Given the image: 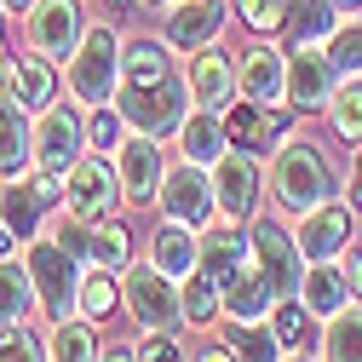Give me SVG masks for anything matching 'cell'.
<instances>
[{
  "instance_id": "4dcf8cb0",
  "label": "cell",
  "mask_w": 362,
  "mask_h": 362,
  "mask_svg": "<svg viewBox=\"0 0 362 362\" xmlns=\"http://www.w3.org/2000/svg\"><path fill=\"white\" fill-rule=\"evenodd\" d=\"M35 305V282H29V264L23 259H0V328L23 322Z\"/></svg>"
},
{
  "instance_id": "603a6c76",
  "label": "cell",
  "mask_w": 362,
  "mask_h": 362,
  "mask_svg": "<svg viewBox=\"0 0 362 362\" xmlns=\"http://www.w3.org/2000/svg\"><path fill=\"white\" fill-rule=\"evenodd\" d=\"M299 299L310 316H334L345 310L351 299V282H345V264L339 259H322V264H305V282H299Z\"/></svg>"
},
{
  "instance_id": "ffe728a7",
  "label": "cell",
  "mask_w": 362,
  "mask_h": 362,
  "mask_svg": "<svg viewBox=\"0 0 362 362\" xmlns=\"http://www.w3.org/2000/svg\"><path fill=\"white\" fill-rule=\"evenodd\" d=\"M293 127V110H276L270 115L264 104H242V110H224V132H230V144L236 150H270L276 144V132H288Z\"/></svg>"
},
{
  "instance_id": "ac0fdd59",
  "label": "cell",
  "mask_w": 362,
  "mask_h": 362,
  "mask_svg": "<svg viewBox=\"0 0 362 362\" xmlns=\"http://www.w3.org/2000/svg\"><path fill=\"white\" fill-rule=\"evenodd\" d=\"M185 81H190V104L196 110H230V93H236V64L218 52V40L213 47H202L196 58H190V69H185Z\"/></svg>"
},
{
  "instance_id": "d590c367",
  "label": "cell",
  "mask_w": 362,
  "mask_h": 362,
  "mask_svg": "<svg viewBox=\"0 0 362 362\" xmlns=\"http://www.w3.org/2000/svg\"><path fill=\"white\" fill-rule=\"evenodd\" d=\"M305 322H310V310H305V299H299V293L270 305V328H276L282 351H299V345H305Z\"/></svg>"
},
{
  "instance_id": "44dd1931",
  "label": "cell",
  "mask_w": 362,
  "mask_h": 362,
  "mask_svg": "<svg viewBox=\"0 0 362 362\" xmlns=\"http://www.w3.org/2000/svg\"><path fill=\"white\" fill-rule=\"evenodd\" d=\"M150 264H156V270H167L173 282H185V276H196V270H202V242L190 236V224H178V218H167L161 230L150 236Z\"/></svg>"
},
{
  "instance_id": "5bb4252c",
  "label": "cell",
  "mask_w": 362,
  "mask_h": 362,
  "mask_svg": "<svg viewBox=\"0 0 362 362\" xmlns=\"http://www.w3.org/2000/svg\"><path fill=\"white\" fill-rule=\"evenodd\" d=\"M334 75H339V69H334V58H328L322 47H293V58H288V104L305 110V115L328 110Z\"/></svg>"
},
{
  "instance_id": "bcb514c9",
  "label": "cell",
  "mask_w": 362,
  "mask_h": 362,
  "mask_svg": "<svg viewBox=\"0 0 362 362\" xmlns=\"http://www.w3.org/2000/svg\"><path fill=\"white\" fill-rule=\"evenodd\" d=\"M328 6H334V12H339V18H351V12H356V6H362V0H328Z\"/></svg>"
},
{
  "instance_id": "b9f144b4",
  "label": "cell",
  "mask_w": 362,
  "mask_h": 362,
  "mask_svg": "<svg viewBox=\"0 0 362 362\" xmlns=\"http://www.w3.org/2000/svg\"><path fill=\"white\" fill-rule=\"evenodd\" d=\"M12 75H18V58L6 52V6H0V93L12 86Z\"/></svg>"
},
{
  "instance_id": "f907efd6",
  "label": "cell",
  "mask_w": 362,
  "mask_h": 362,
  "mask_svg": "<svg viewBox=\"0 0 362 362\" xmlns=\"http://www.w3.org/2000/svg\"><path fill=\"white\" fill-rule=\"evenodd\" d=\"M104 6H110V12H127V6H132V0H104Z\"/></svg>"
},
{
  "instance_id": "e575fe53",
  "label": "cell",
  "mask_w": 362,
  "mask_h": 362,
  "mask_svg": "<svg viewBox=\"0 0 362 362\" xmlns=\"http://www.w3.org/2000/svg\"><path fill=\"white\" fill-rule=\"evenodd\" d=\"M115 293H121L115 270L93 264V270H86V276H81V316H86V322H104V316L115 310Z\"/></svg>"
},
{
  "instance_id": "cb8c5ba5",
  "label": "cell",
  "mask_w": 362,
  "mask_h": 362,
  "mask_svg": "<svg viewBox=\"0 0 362 362\" xmlns=\"http://www.w3.org/2000/svg\"><path fill=\"white\" fill-rule=\"evenodd\" d=\"M339 29V12L328 6V0H288V47H322V40Z\"/></svg>"
},
{
  "instance_id": "c3c4849f",
  "label": "cell",
  "mask_w": 362,
  "mask_h": 362,
  "mask_svg": "<svg viewBox=\"0 0 362 362\" xmlns=\"http://www.w3.org/2000/svg\"><path fill=\"white\" fill-rule=\"evenodd\" d=\"M12 242H18V236L6 230V224H0V259H6V253H12Z\"/></svg>"
},
{
  "instance_id": "7402d4cb",
  "label": "cell",
  "mask_w": 362,
  "mask_h": 362,
  "mask_svg": "<svg viewBox=\"0 0 362 362\" xmlns=\"http://www.w3.org/2000/svg\"><path fill=\"white\" fill-rule=\"evenodd\" d=\"M178 150H185V161H202V167H213L224 150H230L224 115H218V110H190V115H185V127H178Z\"/></svg>"
},
{
  "instance_id": "ab89813d",
  "label": "cell",
  "mask_w": 362,
  "mask_h": 362,
  "mask_svg": "<svg viewBox=\"0 0 362 362\" xmlns=\"http://www.w3.org/2000/svg\"><path fill=\"white\" fill-rule=\"evenodd\" d=\"M121 127H127V121L115 115V104H110V110H93V121H86V144L110 156V150L121 144Z\"/></svg>"
},
{
  "instance_id": "4316f807",
  "label": "cell",
  "mask_w": 362,
  "mask_h": 362,
  "mask_svg": "<svg viewBox=\"0 0 362 362\" xmlns=\"http://www.w3.org/2000/svg\"><path fill=\"white\" fill-rule=\"evenodd\" d=\"M6 93H12L23 110H35V115H40V110L52 104V93H58V81H52V58H40V52L29 58V52H23V58H18V75H12Z\"/></svg>"
},
{
  "instance_id": "9a60e30c",
  "label": "cell",
  "mask_w": 362,
  "mask_h": 362,
  "mask_svg": "<svg viewBox=\"0 0 362 362\" xmlns=\"http://www.w3.org/2000/svg\"><path fill=\"white\" fill-rule=\"evenodd\" d=\"M202 270L218 282V293L230 288L236 276H247V270H253V242H247L242 224H230V218L207 224V236H202Z\"/></svg>"
},
{
  "instance_id": "7a4b0ae2",
  "label": "cell",
  "mask_w": 362,
  "mask_h": 362,
  "mask_svg": "<svg viewBox=\"0 0 362 362\" xmlns=\"http://www.w3.org/2000/svg\"><path fill=\"white\" fill-rule=\"evenodd\" d=\"M270 196H276L282 213H293V218H305L310 207L334 202V167H328V156L316 144H305V139H288L276 150V161H270Z\"/></svg>"
},
{
  "instance_id": "83f0119b",
  "label": "cell",
  "mask_w": 362,
  "mask_h": 362,
  "mask_svg": "<svg viewBox=\"0 0 362 362\" xmlns=\"http://www.w3.org/2000/svg\"><path fill=\"white\" fill-rule=\"evenodd\" d=\"M104 356V345H98V334H93V322H52V334H47V362H98Z\"/></svg>"
},
{
  "instance_id": "277c9868",
  "label": "cell",
  "mask_w": 362,
  "mask_h": 362,
  "mask_svg": "<svg viewBox=\"0 0 362 362\" xmlns=\"http://www.w3.org/2000/svg\"><path fill=\"white\" fill-rule=\"evenodd\" d=\"M115 81H121V35H115V23H86L81 47L69 58V98L86 104V110H110Z\"/></svg>"
},
{
  "instance_id": "d6986e66",
  "label": "cell",
  "mask_w": 362,
  "mask_h": 362,
  "mask_svg": "<svg viewBox=\"0 0 362 362\" xmlns=\"http://www.w3.org/2000/svg\"><path fill=\"white\" fill-rule=\"evenodd\" d=\"M236 93L247 98V104H282L288 98V58L276 52V47H253L242 64H236Z\"/></svg>"
},
{
  "instance_id": "8d00e7d4",
  "label": "cell",
  "mask_w": 362,
  "mask_h": 362,
  "mask_svg": "<svg viewBox=\"0 0 362 362\" xmlns=\"http://www.w3.org/2000/svg\"><path fill=\"white\" fill-rule=\"evenodd\" d=\"M0 362H47V334H35L23 322L0 328Z\"/></svg>"
},
{
  "instance_id": "52a82bcc",
  "label": "cell",
  "mask_w": 362,
  "mask_h": 362,
  "mask_svg": "<svg viewBox=\"0 0 362 362\" xmlns=\"http://www.w3.org/2000/svg\"><path fill=\"white\" fill-rule=\"evenodd\" d=\"M259 185H264V173H259V156L253 150H224L213 161V202H218V218H230V224H247L259 213Z\"/></svg>"
},
{
  "instance_id": "484cf974",
  "label": "cell",
  "mask_w": 362,
  "mask_h": 362,
  "mask_svg": "<svg viewBox=\"0 0 362 362\" xmlns=\"http://www.w3.org/2000/svg\"><path fill=\"white\" fill-rule=\"evenodd\" d=\"M0 224L18 236V242H29V236H40L47 230V202L35 196V185L23 178L18 190H0Z\"/></svg>"
},
{
  "instance_id": "2e32d148",
  "label": "cell",
  "mask_w": 362,
  "mask_h": 362,
  "mask_svg": "<svg viewBox=\"0 0 362 362\" xmlns=\"http://www.w3.org/2000/svg\"><path fill=\"white\" fill-rule=\"evenodd\" d=\"M161 12H167V47H178V52L213 47L218 29H224V6L218 0H167Z\"/></svg>"
},
{
  "instance_id": "ba28073f",
  "label": "cell",
  "mask_w": 362,
  "mask_h": 362,
  "mask_svg": "<svg viewBox=\"0 0 362 362\" xmlns=\"http://www.w3.org/2000/svg\"><path fill=\"white\" fill-rule=\"evenodd\" d=\"M121 293H127L132 322L150 328V334L185 322V310H178V282L167 276V270H156V264H132V270H127V282H121Z\"/></svg>"
},
{
  "instance_id": "f546056e",
  "label": "cell",
  "mask_w": 362,
  "mask_h": 362,
  "mask_svg": "<svg viewBox=\"0 0 362 362\" xmlns=\"http://www.w3.org/2000/svg\"><path fill=\"white\" fill-rule=\"evenodd\" d=\"M270 305H276V293H270V282L259 270H247V276H236L224 288V316L230 322H259V316H270Z\"/></svg>"
},
{
  "instance_id": "6da1fadb",
  "label": "cell",
  "mask_w": 362,
  "mask_h": 362,
  "mask_svg": "<svg viewBox=\"0 0 362 362\" xmlns=\"http://www.w3.org/2000/svg\"><path fill=\"white\" fill-rule=\"evenodd\" d=\"M190 81L173 69L161 40H132L121 52V81H115V115L132 132H150V139H173L190 115Z\"/></svg>"
},
{
  "instance_id": "ee69618b",
  "label": "cell",
  "mask_w": 362,
  "mask_h": 362,
  "mask_svg": "<svg viewBox=\"0 0 362 362\" xmlns=\"http://www.w3.org/2000/svg\"><path fill=\"white\" fill-rule=\"evenodd\" d=\"M190 362H242V356H236L230 345H224V339H218V345H202V351H196Z\"/></svg>"
},
{
  "instance_id": "60d3db41",
  "label": "cell",
  "mask_w": 362,
  "mask_h": 362,
  "mask_svg": "<svg viewBox=\"0 0 362 362\" xmlns=\"http://www.w3.org/2000/svg\"><path fill=\"white\" fill-rule=\"evenodd\" d=\"M139 362H178V339H173V328L150 334V339L139 345Z\"/></svg>"
},
{
  "instance_id": "4fadbf2b",
  "label": "cell",
  "mask_w": 362,
  "mask_h": 362,
  "mask_svg": "<svg viewBox=\"0 0 362 362\" xmlns=\"http://www.w3.org/2000/svg\"><path fill=\"white\" fill-rule=\"evenodd\" d=\"M351 202H322V207H310L305 218H299V253H305V264H322V259H339L345 247H351Z\"/></svg>"
},
{
  "instance_id": "1f68e13d",
  "label": "cell",
  "mask_w": 362,
  "mask_h": 362,
  "mask_svg": "<svg viewBox=\"0 0 362 362\" xmlns=\"http://www.w3.org/2000/svg\"><path fill=\"white\" fill-rule=\"evenodd\" d=\"M224 345H230L242 362H282V339L270 322H230V334H224Z\"/></svg>"
},
{
  "instance_id": "3957f363",
  "label": "cell",
  "mask_w": 362,
  "mask_h": 362,
  "mask_svg": "<svg viewBox=\"0 0 362 362\" xmlns=\"http://www.w3.org/2000/svg\"><path fill=\"white\" fill-rule=\"evenodd\" d=\"M23 264H29V282H35V305L47 322H69V316H81V259L64 253L52 236H29L23 247Z\"/></svg>"
},
{
  "instance_id": "74e56055",
  "label": "cell",
  "mask_w": 362,
  "mask_h": 362,
  "mask_svg": "<svg viewBox=\"0 0 362 362\" xmlns=\"http://www.w3.org/2000/svg\"><path fill=\"white\" fill-rule=\"evenodd\" d=\"M328 58L339 75H362V18H351L328 35Z\"/></svg>"
},
{
  "instance_id": "f35d334b",
  "label": "cell",
  "mask_w": 362,
  "mask_h": 362,
  "mask_svg": "<svg viewBox=\"0 0 362 362\" xmlns=\"http://www.w3.org/2000/svg\"><path fill=\"white\" fill-rule=\"evenodd\" d=\"M236 18L253 29V35H276L288 23V0H236Z\"/></svg>"
},
{
  "instance_id": "816d5d0a",
  "label": "cell",
  "mask_w": 362,
  "mask_h": 362,
  "mask_svg": "<svg viewBox=\"0 0 362 362\" xmlns=\"http://www.w3.org/2000/svg\"><path fill=\"white\" fill-rule=\"evenodd\" d=\"M282 362H310V356H305V351H288V356H282Z\"/></svg>"
},
{
  "instance_id": "d4e9b609",
  "label": "cell",
  "mask_w": 362,
  "mask_h": 362,
  "mask_svg": "<svg viewBox=\"0 0 362 362\" xmlns=\"http://www.w3.org/2000/svg\"><path fill=\"white\" fill-rule=\"evenodd\" d=\"M132 259V236L115 213L104 218H86V264H104V270H127Z\"/></svg>"
},
{
  "instance_id": "7c38bea8",
  "label": "cell",
  "mask_w": 362,
  "mask_h": 362,
  "mask_svg": "<svg viewBox=\"0 0 362 362\" xmlns=\"http://www.w3.org/2000/svg\"><path fill=\"white\" fill-rule=\"evenodd\" d=\"M86 150V127L75 110H58L47 104L35 115V173H69Z\"/></svg>"
},
{
  "instance_id": "e0dca14e",
  "label": "cell",
  "mask_w": 362,
  "mask_h": 362,
  "mask_svg": "<svg viewBox=\"0 0 362 362\" xmlns=\"http://www.w3.org/2000/svg\"><path fill=\"white\" fill-rule=\"evenodd\" d=\"M29 173H35V110L0 93V178H29Z\"/></svg>"
},
{
  "instance_id": "8992f818",
  "label": "cell",
  "mask_w": 362,
  "mask_h": 362,
  "mask_svg": "<svg viewBox=\"0 0 362 362\" xmlns=\"http://www.w3.org/2000/svg\"><path fill=\"white\" fill-rule=\"evenodd\" d=\"M121 202V173H115V156H81L69 173H64V207L75 218H104L115 213Z\"/></svg>"
},
{
  "instance_id": "836d02e7",
  "label": "cell",
  "mask_w": 362,
  "mask_h": 362,
  "mask_svg": "<svg viewBox=\"0 0 362 362\" xmlns=\"http://www.w3.org/2000/svg\"><path fill=\"white\" fill-rule=\"evenodd\" d=\"M328 121L345 144H362V75H351L345 86H334V98H328Z\"/></svg>"
},
{
  "instance_id": "7dc6e473",
  "label": "cell",
  "mask_w": 362,
  "mask_h": 362,
  "mask_svg": "<svg viewBox=\"0 0 362 362\" xmlns=\"http://www.w3.org/2000/svg\"><path fill=\"white\" fill-rule=\"evenodd\" d=\"M98 362H139V356H132V351H104Z\"/></svg>"
},
{
  "instance_id": "f1b7e54d",
  "label": "cell",
  "mask_w": 362,
  "mask_h": 362,
  "mask_svg": "<svg viewBox=\"0 0 362 362\" xmlns=\"http://www.w3.org/2000/svg\"><path fill=\"white\" fill-rule=\"evenodd\" d=\"M178 310H185V328H213V316H224V293L207 270L178 282Z\"/></svg>"
},
{
  "instance_id": "30bf717a",
  "label": "cell",
  "mask_w": 362,
  "mask_h": 362,
  "mask_svg": "<svg viewBox=\"0 0 362 362\" xmlns=\"http://www.w3.org/2000/svg\"><path fill=\"white\" fill-rule=\"evenodd\" d=\"M115 173H121V196L132 207H150L161 196V173H167V156H161V139H150V132H132V139H121L115 150Z\"/></svg>"
},
{
  "instance_id": "d6a6232c",
  "label": "cell",
  "mask_w": 362,
  "mask_h": 362,
  "mask_svg": "<svg viewBox=\"0 0 362 362\" xmlns=\"http://www.w3.org/2000/svg\"><path fill=\"white\" fill-rule=\"evenodd\" d=\"M322 362H362V310H334L322 334Z\"/></svg>"
},
{
  "instance_id": "f6af8a7d",
  "label": "cell",
  "mask_w": 362,
  "mask_h": 362,
  "mask_svg": "<svg viewBox=\"0 0 362 362\" xmlns=\"http://www.w3.org/2000/svg\"><path fill=\"white\" fill-rule=\"evenodd\" d=\"M345 202H351V213H362V150H356V173H351V196Z\"/></svg>"
},
{
  "instance_id": "f5cc1de1",
  "label": "cell",
  "mask_w": 362,
  "mask_h": 362,
  "mask_svg": "<svg viewBox=\"0 0 362 362\" xmlns=\"http://www.w3.org/2000/svg\"><path fill=\"white\" fill-rule=\"evenodd\" d=\"M139 6H156V12H161V6H167V0H139Z\"/></svg>"
},
{
  "instance_id": "7bdbcfd3",
  "label": "cell",
  "mask_w": 362,
  "mask_h": 362,
  "mask_svg": "<svg viewBox=\"0 0 362 362\" xmlns=\"http://www.w3.org/2000/svg\"><path fill=\"white\" fill-rule=\"evenodd\" d=\"M339 264H345V282H351V293L362 299V247H345V253H339Z\"/></svg>"
},
{
  "instance_id": "681fc988",
  "label": "cell",
  "mask_w": 362,
  "mask_h": 362,
  "mask_svg": "<svg viewBox=\"0 0 362 362\" xmlns=\"http://www.w3.org/2000/svg\"><path fill=\"white\" fill-rule=\"evenodd\" d=\"M0 6H6V12H29V6H35V0H0Z\"/></svg>"
},
{
  "instance_id": "5b68a950",
  "label": "cell",
  "mask_w": 362,
  "mask_h": 362,
  "mask_svg": "<svg viewBox=\"0 0 362 362\" xmlns=\"http://www.w3.org/2000/svg\"><path fill=\"white\" fill-rule=\"evenodd\" d=\"M247 242H253V270L270 282V293H276V299H293V293H299V282H305V253H299V236H288L276 218H253Z\"/></svg>"
},
{
  "instance_id": "9c48e42d",
  "label": "cell",
  "mask_w": 362,
  "mask_h": 362,
  "mask_svg": "<svg viewBox=\"0 0 362 362\" xmlns=\"http://www.w3.org/2000/svg\"><path fill=\"white\" fill-rule=\"evenodd\" d=\"M23 35H29V52L40 58H75L81 35H86V18H81V0H35L23 12Z\"/></svg>"
},
{
  "instance_id": "8fae6325",
  "label": "cell",
  "mask_w": 362,
  "mask_h": 362,
  "mask_svg": "<svg viewBox=\"0 0 362 362\" xmlns=\"http://www.w3.org/2000/svg\"><path fill=\"white\" fill-rule=\"evenodd\" d=\"M161 207H167V218H178V224H213V213H218V202H213V173L202 167V161H178V167H167L161 173Z\"/></svg>"
}]
</instances>
